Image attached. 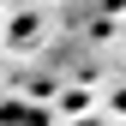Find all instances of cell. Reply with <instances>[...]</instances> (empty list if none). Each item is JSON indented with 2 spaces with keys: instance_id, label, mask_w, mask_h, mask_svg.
Here are the masks:
<instances>
[{
  "instance_id": "cell-1",
  "label": "cell",
  "mask_w": 126,
  "mask_h": 126,
  "mask_svg": "<svg viewBox=\"0 0 126 126\" xmlns=\"http://www.w3.org/2000/svg\"><path fill=\"white\" fill-rule=\"evenodd\" d=\"M0 126H48V114L24 108V102H0Z\"/></svg>"
}]
</instances>
